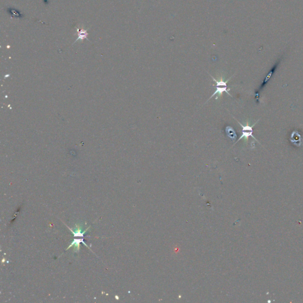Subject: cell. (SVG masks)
<instances>
[{
	"instance_id": "52a82bcc",
	"label": "cell",
	"mask_w": 303,
	"mask_h": 303,
	"mask_svg": "<svg viewBox=\"0 0 303 303\" xmlns=\"http://www.w3.org/2000/svg\"><path fill=\"white\" fill-rule=\"evenodd\" d=\"M77 31H78V37L77 39H76L75 42L78 41V40H82L85 39H87V36H88V33H87V30H83L82 29H78Z\"/></svg>"
},
{
	"instance_id": "7a4b0ae2",
	"label": "cell",
	"mask_w": 303,
	"mask_h": 303,
	"mask_svg": "<svg viewBox=\"0 0 303 303\" xmlns=\"http://www.w3.org/2000/svg\"><path fill=\"white\" fill-rule=\"evenodd\" d=\"M227 87H223V88H220V87H217V88H216V90L215 91V92H214V94H213V95H212L210 97V98L208 100H208H210L211 98H212L213 97V96H214L216 94H219V96H218V98H219L220 96H222V94H223V93L224 92H226L227 94H229V95H230V96L232 97V95L230 94V93L229 92L228 90H227Z\"/></svg>"
},
{
	"instance_id": "5b68a950",
	"label": "cell",
	"mask_w": 303,
	"mask_h": 303,
	"mask_svg": "<svg viewBox=\"0 0 303 303\" xmlns=\"http://www.w3.org/2000/svg\"><path fill=\"white\" fill-rule=\"evenodd\" d=\"M90 227H88V228L87 230H85L84 232H81V227H80L79 225H76V228H75V230H72L71 229H70V228L69 227V229L71 230V232L73 233V235H74V236H75V237H79V236H80V237H83V236H84V233L86 232V231H87L88 229H90Z\"/></svg>"
},
{
	"instance_id": "3957f363",
	"label": "cell",
	"mask_w": 303,
	"mask_h": 303,
	"mask_svg": "<svg viewBox=\"0 0 303 303\" xmlns=\"http://www.w3.org/2000/svg\"><path fill=\"white\" fill-rule=\"evenodd\" d=\"M291 141L297 146L300 145L301 142H302L301 136L297 131L293 133L291 137Z\"/></svg>"
},
{
	"instance_id": "277c9868",
	"label": "cell",
	"mask_w": 303,
	"mask_h": 303,
	"mask_svg": "<svg viewBox=\"0 0 303 303\" xmlns=\"http://www.w3.org/2000/svg\"><path fill=\"white\" fill-rule=\"evenodd\" d=\"M226 133L229 137H230L232 140H236L237 137V134L234 128L231 126H227L226 127Z\"/></svg>"
},
{
	"instance_id": "8992f818",
	"label": "cell",
	"mask_w": 303,
	"mask_h": 303,
	"mask_svg": "<svg viewBox=\"0 0 303 303\" xmlns=\"http://www.w3.org/2000/svg\"><path fill=\"white\" fill-rule=\"evenodd\" d=\"M83 241H84V239H75V240L73 241V242H72V243L70 244V246H69V247H68L66 249L67 250V249H69L70 247H72L73 245H75V250H76L75 252H78V251L79 250V246H79V243H84V244L86 246H87V244H85V243H84V242H83Z\"/></svg>"
},
{
	"instance_id": "ba28073f",
	"label": "cell",
	"mask_w": 303,
	"mask_h": 303,
	"mask_svg": "<svg viewBox=\"0 0 303 303\" xmlns=\"http://www.w3.org/2000/svg\"><path fill=\"white\" fill-rule=\"evenodd\" d=\"M211 77L213 78V80L216 82V87H220V86H223V87H227V83L228 82V81L230 79V78H231H231H230L229 79H227L226 81H223V78H222L221 81H217V80H216V79H215V78H213L212 76H211Z\"/></svg>"
},
{
	"instance_id": "6da1fadb",
	"label": "cell",
	"mask_w": 303,
	"mask_h": 303,
	"mask_svg": "<svg viewBox=\"0 0 303 303\" xmlns=\"http://www.w3.org/2000/svg\"><path fill=\"white\" fill-rule=\"evenodd\" d=\"M238 122L239 123V124L241 125V127H242V134L241 137L239 139V140H238V141H237V142L235 143V144H236V143H238L239 140H241L242 138H243V137H244V138L246 139V140L247 141V140H248L249 137H250V136L252 137H253V138L255 140H256L258 142H258V140L255 139V137L252 135V133H253V129H252V128H253V126H254V125L256 124V123H258V121H257L256 123H255L253 125H252V126L249 125H248V124H247V125H242V124H241L239 121H238Z\"/></svg>"
}]
</instances>
